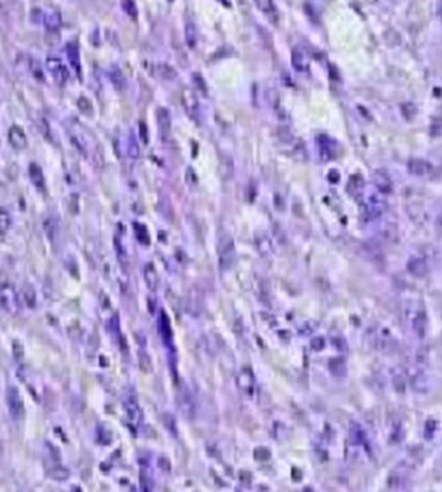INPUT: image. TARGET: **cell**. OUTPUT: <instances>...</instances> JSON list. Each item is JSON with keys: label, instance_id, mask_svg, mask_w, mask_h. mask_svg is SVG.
<instances>
[{"label": "cell", "instance_id": "obj_1", "mask_svg": "<svg viewBox=\"0 0 442 492\" xmlns=\"http://www.w3.org/2000/svg\"><path fill=\"white\" fill-rule=\"evenodd\" d=\"M235 257V247L234 242L230 236H222L218 244V259H219V266L222 270L230 268Z\"/></svg>", "mask_w": 442, "mask_h": 492}, {"label": "cell", "instance_id": "obj_2", "mask_svg": "<svg viewBox=\"0 0 442 492\" xmlns=\"http://www.w3.org/2000/svg\"><path fill=\"white\" fill-rule=\"evenodd\" d=\"M317 149H319V154L323 161H332V159L338 158L339 150H340L338 142L325 134L317 137Z\"/></svg>", "mask_w": 442, "mask_h": 492}, {"label": "cell", "instance_id": "obj_3", "mask_svg": "<svg viewBox=\"0 0 442 492\" xmlns=\"http://www.w3.org/2000/svg\"><path fill=\"white\" fill-rule=\"evenodd\" d=\"M361 211L368 219H377L384 214L385 202L380 196L371 195L365 202L361 203Z\"/></svg>", "mask_w": 442, "mask_h": 492}, {"label": "cell", "instance_id": "obj_4", "mask_svg": "<svg viewBox=\"0 0 442 492\" xmlns=\"http://www.w3.org/2000/svg\"><path fill=\"white\" fill-rule=\"evenodd\" d=\"M47 67L48 71L51 73V76L53 77V80L58 82V84H65L69 78V71L68 68L65 67L64 63L58 57H48L47 59Z\"/></svg>", "mask_w": 442, "mask_h": 492}, {"label": "cell", "instance_id": "obj_5", "mask_svg": "<svg viewBox=\"0 0 442 492\" xmlns=\"http://www.w3.org/2000/svg\"><path fill=\"white\" fill-rule=\"evenodd\" d=\"M157 122H158L159 137L163 142L169 141L172 135V115L166 108L157 109Z\"/></svg>", "mask_w": 442, "mask_h": 492}, {"label": "cell", "instance_id": "obj_6", "mask_svg": "<svg viewBox=\"0 0 442 492\" xmlns=\"http://www.w3.org/2000/svg\"><path fill=\"white\" fill-rule=\"evenodd\" d=\"M6 399H7L8 412H10L11 417L14 419L20 418L21 415H23V401H21L20 394H19L17 389L8 388Z\"/></svg>", "mask_w": 442, "mask_h": 492}, {"label": "cell", "instance_id": "obj_7", "mask_svg": "<svg viewBox=\"0 0 442 492\" xmlns=\"http://www.w3.org/2000/svg\"><path fill=\"white\" fill-rule=\"evenodd\" d=\"M372 182L380 194H391L393 191V182L391 176L384 169H378L372 174Z\"/></svg>", "mask_w": 442, "mask_h": 492}, {"label": "cell", "instance_id": "obj_8", "mask_svg": "<svg viewBox=\"0 0 442 492\" xmlns=\"http://www.w3.org/2000/svg\"><path fill=\"white\" fill-rule=\"evenodd\" d=\"M406 169H408L409 174H412L415 177H428L432 174L433 166L432 163L426 162L425 159L412 158L409 159L408 163H406Z\"/></svg>", "mask_w": 442, "mask_h": 492}, {"label": "cell", "instance_id": "obj_9", "mask_svg": "<svg viewBox=\"0 0 442 492\" xmlns=\"http://www.w3.org/2000/svg\"><path fill=\"white\" fill-rule=\"evenodd\" d=\"M8 141L16 150H24L28 146V138L27 134L24 132L20 126L14 125L11 126L8 130Z\"/></svg>", "mask_w": 442, "mask_h": 492}, {"label": "cell", "instance_id": "obj_10", "mask_svg": "<svg viewBox=\"0 0 442 492\" xmlns=\"http://www.w3.org/2000/svg\"><path fill=\"white\" fill-rule=\"evenodd\" d=\"M182 104L185 110L187 111V114L191 118H197L199 114V105L198 98H197L196 93L190 88H185L182 91Z\"/></svg>", "mask_w": 442, "mask_h": 492}, {"label": "cell", "instance_id": "obj_11", "mask_svg": "<svg viewBox=\"0 0 442 492\" xmlns=\"http://www.w3.org/2000/svg\"><path fill=\"white\" fill-rule=\"evenodd\" d=\"M406 270L415 277H424L428 273L429 267L425 259L420 256H412L406 263Z\"/></svg>", "mask_w": 442, "mask_h": 492}, {"label": "cell", "instance_id": "obj_12", "mask_svg": "<svg viewBox=\"0 0 442 492\" xmlns=\"http://www.w3.org/2000/svg\"><path fill=\"white\" fill-rule=\"evenodd\" d=\"M67 57L69 60V64L76 72L77 77H81V63H80V52H78V45L76 41H72L67 45Z\"/></svg>", "mask_w": 442, "mask_h": 492}, {"label": "cell", "instance_id": "obj_13", "mask_svg": "<svg viewBox=\"0 0 442 492\" xmlns=\"http://www.w3.org/2000/svg\"><path fill=\"white\" fill-rule=\"evenodd\" d=\"M124 408H125L126 417H128L129 421L132 422L133 425H135V426L140 425V422H141V418H142V414H141V410H140L139 403L135 402L134 398H132V397L126 398L125 401H124Z\"/></svg>", "mask_w": 442, "mask_h": 492}, {"label": "cell", "instance_id": "obj_14", "mask_svg": "<svg viewBox=\"0 0 442 492\" xmlns=\"http://www.w3.org/2000/svg\"><path fill=\"white\" fill-rule=\"evenodd\" d=\"M291 64L297 72H307L310 68V61H308L307 54L300 48H294L291 53Z\"/></svg>", "mask_w": 442, "mask_h": 492}, {"label": "cell", "instance_id": "obj_15", "mask_svg": "<svg viewBox=\"0 0 442 492\" xmlns=\"http://www.w3.org/2000/svg\"><path fill=\"white\" fill-rule=\"evenodd\" d=\"M364 186L365 183L363 177L358 176V174H354V176H352L351 178H349V181H348L347 190L354 199L360 200V199L363 198V194H364Z\"/></svg>", "mask_w": 442, "mask_h": 492}, {"label": "cell", "instance_id": "obj_16", "mask_svg": "<svg viewBox=\"0 0 442 492\" xmlns=\"http://www.w3.org/2000/svg\"><path fill=\"white\" fill-rule=\"evenodd\" d=\"M28 174H30V179L32 185L36 187L39 191H44L45 189V178L43 174V170L36 163H31L28 167Z\"/></svg>", "mask_w": 442, "mask_h": 492}, {"label": "cell", "instance_id": "obj_17", "mask_svg": "<svg viewBox=\"0 0 442 492\" xmlns=\"http://www.w3.org/2000/svg\"><path fill=\"white\" fill-rule=\"evenodd\" d=\"M159 333H161V336H162L163 344H165L166 346L172 348L173 332H172V327H170L169 319H168L165 312H161V316H159Z\"/></svg>", "mask_w": 442, "mask_h": 492}, {"label": "cell", "instance_id": "obj_18", "mask_svg": "<svg viewBox=\"0 0 442 492\" xmlns=\"http://www.w3.org/2000/svg\"><path fill=\"white\" fill-rule=\"evenodd\" d=\"M410 382H412V388L415 389L417 393H426L429 390V380L428 375L424 373L422 370H416L415 374H412V378H410Z\"/></svg>", "mask_w": 442, "mask_h": 492}, {"label": "cell", "instance_id": "obj_19", "mask_svg": "<svg viewBox=\"0 0 442 492\" xmlns=\"http://www.w3.org/2000/svg\"><path fill=\"white\" fill-rule=\"evenodd\" d=\"M349 441L354 446L363 445L367 441V432L356 422H352L351 427H349Z\"/></svg>", "mask_w": 442, "mask_h": 492}, {"label": "cell", "instance_id": "obj_20", "mask_svg": "<svg viewBox=\"0 0 442 492\" xmlns=\"http://www.w3.org/2000/svg\"><path fill=\"white\" fill-rule=\"evenodd\" d=\"M218 171H219V176L222 177L223 179H231L234 177V171H235V167H234V161L230 155H225L222 157L219 161V166H218Z\"/></svg>", "mask_w": 442, "mask_h": 492}, {"label": "cell", "instance_id": "obj_21", "mask_svg": "<svg viewBox=\"0 0 442 492\" xmlns=\"http://www.w3.org/2000/svg\"><path fill=\"white\" fill-rule=\"evenodd\" d=\"M328 369L332 373V375L336 378H343L347 374V364L345 360L341 357L331 358L328 362Z\"/></svg>", "mask_w": 442, "mask_h": 492}, {"label": "cell", "instance_id": "obj_22", "mask_svg": "<svg viewBox=\"0 0 442 492\" xmlns=\"http://www.w3.org/2000/svg\"><path fill=\"white\" fill-rule=\"evenodd\" d=\"M412 329H413V332L417 334V337L422 338L424 336H425L426 316H425V313H424V310H420V312H417V313H416V316L413 317Z\"/></svg>", "mask_w": 442, "mask_h": 492}, {"label": "cell", "instance_id": "obj_23", "mask_svg": "<svg viewBox=\"0 0 442 492\" xmlns=\"http://www.w3.org/2000/svg\"><path fill=\"white\" fill-rule=\"evenodd\" d=\"M43 20H44L47 30L51 31V32H54V31H58L60 28L61 16L56 11H49V12H47L44 15V17H43Z\"/></svg>", "mask_w": 442, "mask_h": 492}, {"label": "cell", "instance_id": "obj_24", "mask_svg": "<svg viewBox=\"0 0 442 492\" xmlns=\"http://www.w3.org/2000/svg\"><path fill=\"white\" fill-rule=\"evenodd\" d=\"M238 384H239V388L242 389V390L246 391L247 394H251L254 390V380H253L251 371L244 369V370L240 373L239 378H238Z\"/></svg>", "mask_w": 442, "mask_h": 492}, {"label": "cell", "instance_id": "obj_25", "mask_svg": "<svg viewBox=\"0 0 442 492\" xmlns=\"http://www.w3.org/2000/svg\"><path fill=\"white\" fill-rule=\"evenodd\" d=\"M144 275H145L146 285L149 286V290L155 291L157 284H158V277H157V272H155L153 264H146L145 270H144Z\"/></svg>", "mask_w": 442, "mask_h": 492}, {"label": "cell", "instance_id": "obj_26", "mask_svg": "<svg viewBox=\"0 0 442 492\" xmlns=\"http://www.w3.org/2000/svg\"><path fill=\"white\" fill-rule=\"evenodd\" d=\"M109 77L112 80V84L115 85V88L117 91H122L124 86H125V77L122 72L120 71V68L117 67H112L110 72H109Z\"/></svg>", "mask_w": 442, "mask_h": 492}, {"label": "cell", "instance_id": "obj_27", "mask_svg": "<svg viewBox=\"0 0 442 492\" xmlns=\"http://www.w3.org/2000/svg\"><path fill=\"white\" fill-rule=\"evenodd\" d=\"M185 39H186V44L189 45L190 48H194L197 44V28L194 25V23L189 21L186 23L185 25Z\"/></svg>", "mask_w": 442, "mask_h": 492}, {"label": "cell", "instance_id": "obj_28", "mask_svg": "<svg viewBox=\"0 0 442 492\" xmlns=\"http://www.w3.org/2000/svg\"><path fill=\"white\" fill-rule=\"evenodd\" d=\"M331 342H332V346H334L336 351L340 352V353H347L348 352L347 340H345L340 333H336V332H335V333H331Z\"/></svg>", "mask_w": 442, "mask_h": 492}, {"label": "cell", "instance_id": "obj_29", "mask_svg": "<svg viewBox=\"0 0 442 492\" xmlns=\"http://www.w3.org/2000/svg\"><path fill=\"white\" fill-rule=\"evenodd\" d=\"M401 113L402 117L405 118L406 121H412L413 118L417 114V106L413 102H404L401 104Z\"/></svg>", "mask_w": 442, "mask_h": 492}, {"label": "cell", "instance_id": "obj_30", "mask_svg": "<svg viewBox=\"0 0 442 492\" xmlns=\"http://www.w3.org/2000/svg\"><path fill=\"white\" fill-rule=\"evenodd\" d=\"M157 71H158L159 76H161L162 78H165V80H174V78L177 77L176 71H174V69L168 64H159L158 67H157Z\"/></svg>", "mask_w": 442, "mask_h": 492}, {"label": "cell", "instance_id": "obj_31", "mask_svg": "<svg viewBox=\"0 0 442 492\" xmlns=\"http://www.w3.org/2000/svg\"><path fill=\"white\" fill-rule=\"evenodd\" d=\"M128 154L130 158H139L140 146H139V142H137V138L134 137V134H130V137H129Z\"/></svg>", "mask_w": 442, "mask_h": 492}, {"label": "cell", "instance_id": "obj_32", "mask_svg": "<svg viewBox=\"0 0 442 492\" xmlns=\"http://www.w3.org/2000/svg\"><path fill=\"white\" fill-rule=\"evenodd\" d=\"M257 7L259 8L262 12L267 15H271L275 12V6H273V0H254Z\"/></svg>", "mask_w": 442, "mask_h": 492}, {"label": "cell", "instance_id": "obj_33", "mask_svg": "<svg viewBox=\"0 0 442 492\" xmlns=\"http://www.w3.org/2000/svg\"><path fill=\"white\" fill-rule=\"evenodd\" d=\"M30 71L31 73L34 74V77L39 81H44V73H43V69H41L39 61L32 60L30 63Z\"/></svg>", "mask_w": 442, "mask_h": 492}, {"label": "cell", "instance_id": "obj_34", "mask_svg": "<svg viewBox=\"0 0 442 492\" xmlns=\"http://www.w3.org/2000/svg\"><path fill=\"white\" fill-rule=\"evenodd\" d=\"M393 388H395L396 393H398V394H404L405 393L406 382L401 374H396L393 377Z\"/></svg>", "mask_w": 442, "mask_h": 492}, {"label": "cell", "instance_id": "obj_35", "mask_svg": "<svg viewBox=\"0 0 442 492\" xmlns=\"http://www.w3.org/2000/svg\"><path fill=\"white\" fill-rule=\"evenodd\" d=\"M316 328H317L316 323H314V321H306V323L299 328V334H303V336H311V334L314 333Z\"/></svg>", "mask_w": 442, "mask_h": 492}, {"label": "cell", "instance_id": "obj_36", "mask_svg": "<svg viewBox=\"0 0 442 492\" xmlns=\"http://www.w3.org/2000/svg\"><path fill=\"white\" fill-rule=\"evenodd\" d=\"M435 430H437V423H435V421L430 419V421L426 422L425 431H424V435H425L426 441H430V439H433Z\"/></svg>", "mask_w": 442, "mask_h": 492}, {"label": "cell", "instance_id": "obj_37", "mask_svg": "<svg viewBox=\"0 0 442 492\" xmlns=\"http://www.w3.org/2000/svg\"><path fill=\"white\" fill-rule=\"evenodd\" d=\"M429 133L432 137H439L442 135V120H434L429 129Z\"/></svg>", "mask_w": 442, "mask_h": 492}, {"label": "cell", "instance_id": "obj_38", "mask_svg": "<svg viewBox=\"0 0 442 492\" xmlns=\"http://www.w3.org/2000/svg\"><path fill=\"white\" fill-rule=\"evenodd\" d=\"M0 219H2V222H0V223H2V224H0V228H2V234H4L8 229V227H10V223H11L10 215H8V213L4 209H2V213H0Z\"/></svg>", "mask_w": 442, "mask_h": 492}, {"label": "cell", "instance_id": "obj_39", "mask_svg": "<svg viewBox=\"0 0 442 492\" xmlns=\"http://www.w3.org/2000/svg\"><path fill=\"white\" fill-rule=\"evenodd\" d=\"M122 6H124V10L128 12L129 16L130 17L137 16V10H135L134 2H133V0H124V2H122Z\"/></svg>", "mask_w": 442, "mask_h": 492}, {"label": "cell", "instance_id": "obj_40", "mask_svg": "<svg viewBox=\"0 0 442 492\" xmlns=\"http://www.w3.org/2000/svg\"><path fill=\"white\" fill-rule=\"evenodd\" d=\"M324 346H325V340L323 337H314L312 338V341H311V348H312L315 352L323 351Z\"/></svg>", "mask_w": 442, "mask_h": 492}, {"label": "cell", "instance_id": "obj_41", "mask_svg": "<svg viewBox=\"0 0 442 492\" xmlns=\"http://www.w3.org/2000/svg\"><path fill=\"white\" fill-rule=\"evenodd\" d=\"M77 105H78V109H80L82 113H87V114H88V113H91V111H92L91 102H89V100H87L85 97L78 98Z\"/></svg>", "mask_w": 442, "mask_h": 492}, {"label": "cell", "instance_id": "obj_42", "mask_svg": "<svg viewBox=\"0 0 442 492\" xmlns=\"http://www.w3.org/2000/svg\"><path fill=\"white\" fill-rule=\"evenodd\" d=\"M140 137L144 141V143L148 142V130H146V125L145 122H140Z\"/></svg>", "mask_w": 442, "mask_h": 492}, {"label": "cell", "instance_id": "obj_43", "mask_svg": "<svg viewBox=\"0 0 442 492\" xmlns=\"http://www.w3.org/2000/svg\"><path fill=\"white\" fill-rule=\"evenodd\" d=\"M437 226L442 227V213L438 215V219H437Z\"/></svg>", "mask_w": 442, "mask_h": 492}, {"label": "cell", "instance_id": "obj_44", "mask_svg": "<svg viewBox=\"0 0 442 492\" xmlns=\"http://www.w3.org/2000/svg\"><path fill=\"white\" fill-rule=\"evenodd\" d=\"M169 2H173V0H169Z\"/></svg>", "mask_w": 442, "mask_h": 492}]
</instances>
